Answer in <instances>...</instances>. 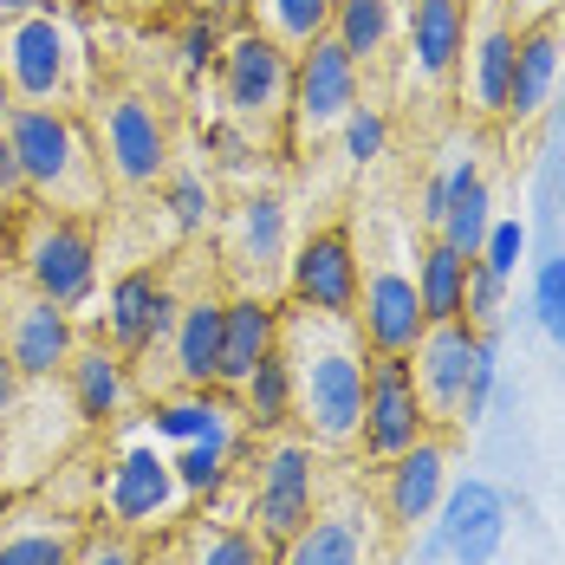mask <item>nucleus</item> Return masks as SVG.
I'll list each match as a JSON object with an SVG mask.
<instances>
[{"label":"nucleus","instance_id":"4c0bfd02","mask_svg":"<svg viewBox=\"0 0 565 565\" xmlns=\"http://www.w3.org/2000/svg\"><path fill=\"white\" fill-rule=\"evenodd\" d=\"M215 58H222V26L195 13V20L182 26V72H189V78H202V72L215 65Z\"/></svg>","mask_w":565,"mask_h":565},{"label":"nucleus","instance_id":"c9c22d12","mask_svg":"<svg viewBox=\"0 0 565 565\" xmlns=\"http://www.w3.org/2000/svg\"><path fill=\"white\" fill-rule=\"evenodd\" d=\"M222 455H227V443H189V449L175 455V481L195 488V494H209L222 481Z\"/></svg>","mask_w":565,"mask_h":565},{"label":"nucleus","instance_id":"ea45409f","mask_svg":"<svg viewBox=\"0 0 565 565\" xmlns=\"http://www.w3.org/2000/svg\"><path fill=\"white\" fill-rule=\"evenodd\" d=\"M170 215L182 227L209 222V189H202V175H170Z\"/></svg>","mask_w":565,"mask_h":565},{"label":"nucleus","instance_id":"5701e85b","mask_svg":"<svg viewBox=\"0 0 565 565\" xmlns=\"http://www.w3.org/2000/svg\"><path fill=\"white\" fill-rule=\"evenodd\" d=\"M488 175H481V163L468 157V163H455L449 175H443V222H436V234L449 241L455 254H468V260H481V241H488Z\"/></svg>","mask_w":565,"mask_h":565},{"label":"nucleus","instance_id":"7ed1b4c3","mask_svg":"<svg viewBox=\"0 0 565 565\" xmlns=\"http://www.w3.org/2000/svg\"><path fill=\"white\" fill-rule=\"evenodd\" d=\"M0 85L13 105L72 111L85 98V40L58 20V7L13 13L0 26Z\"/></svg>","mask_w":565,"mask_h":565},{"label":"nucleus","instance_id":"f03ea898","mask_svg":"<svg viewBox=\"0 0 565 565\" xmlns=\"http://www.w3.org/2000/svg\"><path fill=\"white\" fill-rule=\"evenodd\" d=\"M0 137L13 150L20 189L40 195L58 215H92L105 202V157L92 143V130L72 111H40V105H7Z\"/></svg>","mask_w":565,"mask_h":565},{"label":"nucleus","instance_id":"49530a36","mask_svg":"<svg viewBox=\"0 0 565 565\" xmlns=\"http://www.w3.org/2000/svg\"><path fill=\"white\" fill-rule=\"evenodd\" d=\"M40 7H53V0H0V13L13 20V13H40Z\"/></svg>","mask_w":565,"mask_h":565},{"label":"nucleus","instance_id":"a878e982","mask_svg":"<svg viewBox=\"0 0 565 565\" xmlns=\"http://www.w3.org/2000/svg\"><path fill=\"white\" fill-rule=\"evenodd\" d=\"M254 33H267L286 53H306L319 33H332V0H247Z\"/></svg>","mask_w":565,"mask_h":565},{"label":"nucleus","instance_id":"9b49d317","mask_svg":"<svg viewBox=\"0 0 565 565\" xmlns=\"http://www.w3.org/2000/svg\"><path fill=\"white\" fill-rule=\"evenodd\" d=\"M423 436H429V409L416 396V364L409 358H371V371H364V429H358L364 455L391 461Z\"/></svg>","mask_w":565,"mask_h":565},{"label":"nucleus","instance_id":"39448f33","mask_svg":"<svg viewBox=\"0 0 565 565\" xmlns=\"http://www.w3.org/2000/svg\"><path fill=\"white\" fill-rule=\"evenodd\" d=\"M215 72H222V105L241 130L286 137V105H292V53L286 46H274L267 33L247 26V33L222 40Z\"/></svg>","mask_w":565,"mask_h":565},{"label":"nucleus","instance_id":"58836bf2","mask_svg":"<svg viewBox=\"0 0 565 565\" xmlns=\"http://www.w3.org/2000/svg\"><path fill=\"white\" fill-rule=\"evenodd\" d=\"M520 247H526V227H520V222L488 227V241H481V267H494V274L508 280V274H513V260H520Z\"/></svg>","mask_w":565,"mask_h":565},{"label":"nucleus","instance_id":"f8f14e48","mask_svg":"<svg viewBox=\"0 0 565 565\" xmlns=\"http://www.w3.org/2000/svg\"><path fill=\"white\" fill-rule=\"evenodd\" d=\"M553 85H559V13H540L520 26V46H513V78H508V105H501V130L526 137L540 130V117L553 105Z\"/></svg>","mask_w":565,"mask_h":565},{"label":"nucleus","instance_id":"412c9836","mask_svg":"<svg viewBox=\"0 0 565 565\" xmlns=\"http://www.w3.org/2000/svg\"><path fill=\"white\" fill-rule=\"evenodd\" d=\"M175 461H163L157 449H130L117 461L111 475V513L124 526H150V520H163L175 508Z\"/></svg>","mask_w":565,"mask_h":565},{"label":"nucleus","instance_id":"f704fd0d","mask_svg":"<svg viewBox=\"0 0 565 565\" xmlns=\"http://www.w3.org/2000/svg\"><path fill=\"white\" fill-rule=\"evenodd\" d=\"M488 396H494V332H481V351H475V364H468V391H461V429L468 423H481V409H488Z\"/></svg>","mask_w":565,"mask_h":565},{"label":"nucleus","instance_id":"bb28decb","mask_svg":"<svg viewBox=\"0 0 565 565\" xmlns=\"http://www.w3.org/2000/svg\"><path fill=\"white\" fill-rule=\"evenodd\" d=\"M391 33H396L391 0H332V40L358 58V72L391 53Z\"/></svg>","mask_w":565,"mask_h":565},{"label":"nucleus","instance_id":"37998d69","mask_svg":"<svg viewBox=\"0 0 565 565\" xmlns=\"http://www.w3.org/2000/svg\"><path fill=\"white\" fill-rule=\"evenodd\" d=\"M241 7H247V0H195V13H202V20H215V26H222V20H234Z\"/></svg>","mask_w":565,"mask_h":565},{"label":"nucleus","instance_id":"cd10ccee","mask_svg":"<svg viewBox=\"0 0 565 565\" xmlns=\"http://www.w3.org/2000/svg\"><path fill=\"white\" fill-rule=\"evenodd\" d=\"M65 364H72V396H78V416H92V423L117 416V403H124V358H117V351H105V344H85V351H72Z\"/></svg>","mask_w":565,"mask_h":565},{"label":"nucleus","instance_id":"ddd939ff","mask_svg":"<svg viewBox=\"0 0 565 565\" xmlns=\"http://www.w3.org/2000/svg\"><path fill=\"white\" fill-rule=\"evenodd\" d=\"M481 351V332L468 319H449V326H429L423 344L409 351L416 364V396L429 409V423H455L461 416V391H468V364Z\"/></svg>","mask_w":565,"mask_h":565},{"label":"nucleus","instance_id":"a19ab883","mask_svg":"<svg viewBox=\"0 0 565 565\" xmlns=\"http://www.w3.org/2000/svg\"><path fill=\"white\" fill-rule=\"evenodd\" d=\"M202 565H260V546H254L247 533H222V540L202 553Z\"/></svg>","mask_w":565,"mask_h":565},{"label":"nucleus","instance_id":"6ab92c4d","mask_svg":"<svg viewBox=\"0 0 565 565\" xmlns=\"http://www.w3.org/2000/svg\"><path fill=\"white\" fill-rule=\"evenodd\" d=\"M409 65L423 85L455 92V58H461V0H409Z\"/></svg>","mask_w":565,"mask_h":565},{"label":"nucleus","instance_id":"20e7f679","mask_svg":"<svg viewBox=\"0 0 565 565\" xmlns=\"http://www.w3.org/2000/svg\"><path fill=\"white\" fill-rule=\"evenodd\" d=\"M520 46V0H461V58H455V98L475 124H501Z\"/></svg>","mask_w":565,"mask_h":565},{"label":"nucleus","instance_id":"de8ad7c7","mask_svg":"<svg viewBox=\"0 0 565 565\" xmlns=\"http://www.w3.org/2000/svg\"><path fill=\"white\" fill-rule=\"evenodd\" d=\"M78 7H85V13H124L130 0H78Z\"/></svg>","mask_w":565,"mask_h":565},{"label":"nucleus","instance_id":"b1692460","mask_svg":"<svg viewBox=\"0 0 565 565\" xmlns=\"http://www.w3.org/2000/svg\"><path fill=\"white\" fill-rule=\"evenodd\" d=\"M468 254H455L443 234H429L423 241V254H416V292H423V319L429 326H449L468 312Z\"/></svg>","mask_w":565,"mask_h":565},{"label":"nucleus","instance_id":"c85d7f7f","mask_svg":"<svg viewBox=\"0 0 565 565\" xmlns=\"http://www.w3.org/2000/svg\"><path fill=\"white\" fill-rule=\"evenodd\" d=\"M280 565H364V540H358L351 520H306L286 540Z\"/></svg>","mask_w":565,"mask_h":565},{"label":"nucleus","instance_id":"c03bdc74","mask_svg":"<svg viewBox=\"0 0 565 565\" xmlns=\"http://www.w3.org/2000/svg\"><path fill=\"white\" fill-rule=\"evenodd\" d=\"M20 189V170H13V150H7V137H0V195H13Z\"/></svg>","mask_w":565,"mask_h":565},{"label":"nucleus","instance_id":"7c9ffc66","mask_svg":"<svg viewBox=\"0 0 565 565\" xmlns=\"http://www.w3.org/2000/svg\"><path fill=\"white\" fill-rule=\"evenodd\" d=\"M227 409L215 396H189V403H163L157 409V429L175 436V443H227Z\"/></svg>","mask_w":565,"mask_h":565},{"label":"nucleus","instance_id":"0eeeda50","mask_svg":"<svg viewBox=\"0 0 565 565\" xmlns=\"http://www.w3.org/2000/svg\"><path fill=\"white\" fill-rule=\"evenodd\" d=\"M92 130H98L92 143H98L105 175H111L117 189H150V182L170 175V130H163V117H157L150 98L105 92L92 105Z\"/></svg>","mask_w":565,"mask_h":565},{"label":"nucleus","instance_id":"2eb2a0df","mask_svg":"<svg viewBox=\"0 0 565 565\" xmlns=\"http://www.w3.org/2000/svg\"><path fill=\"white\" fill-rule=\"evenodd\" d=\"M105 332H111V351L117 358H143L150 344L175 332V299L170 286L157 280L150 267H137V274H124L111 286V299H105Z\"/></svg>","mask_w":565,"mask_h":565},{"label":"nucleus","instance_id":"dca6fc26","mask_svg":"<svg viewBox=\"0 0 565 565\" xmlns=\"http://www.w3.org/2000/svg\"><path fill=\"white\" fill-rule=\"evenodd\" d=\"M254 513H260V533L267 540H292L312 520V449L306 443H280V449L260 461Z\"/></svg>","mask_w":565,"mask_h":565},{"label":"nucleus","instance_id":"1a4fd4ad","mask_svg":"<svg viewBox=\"0 0 565 565\" xmlns=\"http://www.w3.org/2000/svg\"><path fill=\"white\" fill-rule=\"evenodd\" d=\"M358 286H364V267H358V241L351 227H319L292 247L286 260V292L292 306L306 312H332V319H351L358 312Z\"/></svg>","mask_w":565,"mask_h":565},{"label":"nucleus","instance_id":"2f4dec72","mask_svg":"<svg viewBox=\"0 0 565 565\" xmlns=\"http://www.w3.org/2000/svg\"><path fill=\"white\" fill-rule=\"evenodd\" d=\"M533 312H540L546 339L565 351V254L540 260V280H533Z\"/></svg>","mask_w":565,"mask_h":565},{"label":"nucleus","instance_id":"4468645a","mask_svg":"<svg viewBox=\"0 0 565 565\" xmlns=\"http://www.w3.org/2000/svg\"><path fill=\"white\" fill-rule=\"evenodd\" d=\"M227 267L247 280V292H274L286 267V202L280 195H247L227 222Z\"/></svg>","mask_w":565,"mask_h":565},{"label":"nucleus","instance_id":"a211bd4d","mask_svg":"<svg viewBox=\"0 0 565 565\" xmlns=\"http://www.w3.org/2000/svg\"><path fill=\"white\" fill-rule=\"evenodd\" d=\"M508 540V501L501 488L488 481H461L449 494V513H443V546H449L461 565H488Z\"/></svg>","mask_w":565,"mask_h":565},{"label":"nucleus","instance_id":"8fccbe9b","mask_svg":"<svg viewBox=\"0 0 565 565\" xmlns=\"http://www.w3.org/2000/svg\"><path fill=\"white\" fill-rule=\"evenodd\" d=\"M0 92H7V85H0Z\"/></svg>","mask_w":565,"mask_h":565},{"label":"nucleus","instance_id":"e433bc0d","mask_svg":"<svg viewBox=\"0 0 565 565\" xmlns=\"http://www.w3.org/2000/svg\"><path fill=\"white\" fill-rule=\"evenodd\" d=\"M339 130H344V157H351L358 170H364V163L384 150V111H364V105H351V117H344Z\"/></svg>","mask_w":565,"mask_h":565},{"label":"nucleus","instance_id":"72a5a7b5","mask_svg":"<svg viewBox=\"0 0 565 565\" xmlns=\"http://www.w3.org/2000/svg\"><path fill=\"white\" fill-rule=\"evenodd\" d=\"M501 274H494V267H481V260H475V267H468V312H461V319H468V326H475V332H494V319H501Z\"/></svg>","mask_w":565,"mask_h":565},{"label":"nucleus","instance_id":"aec40b11","mask_svg":"<svg viewBox=\"0 0 565 565\" xmlns=\"http://www.w3.org/2000/svg\"><path fill=\"white\" fill-rule=\"evenodd\" d=\"M7 358H13L20 377H53L58 364L72 358V319H65V306L26 299L13 312V326H7Z\"/></svg>","mask_w":565,"mask_h":565},{"label":"nucleus","instance_id":"393cba45","mask_svg":"<svg viewBox=\"0 0 565 565\" xmlns=\"http://www.w3.org/2000/svg\"><path fill=\"white\" fill-rule=\"evenodd\" d=\"M215 364H222V299H195L175 312V377L189 391H209L215 384Z\"/></svg>","mask_w":565,"mask_h":565},{"label":"nucleus","instance_id":"f3484780","mask_svg":"<svg viewBox=\"0 0 565 565\" xmlns=\"http://www.w3.org/2000/svg\"><path fill=\"white\" fill-rule=\"evenodd\" d=\"M280 344V306L267 292H241L222 306V364H215V384L241 391L247 371Z\"/></svg>","mask_w":565,"mask_h":565},{"label":"nucleus","instance_id":"423d86ee","mask_svg":"<svg viewBox=\"0 0 565 565\" xmlns=\"http://www.w3.org/2000/svg\"><path fill=\"white\" fill-rule=\"evenodd\" d=\"M358 85H364V72H358V58L344 53L332 33H319L306 53H292V105H286V143L306 157V150H319L332 130H339L351 105H358Z\"/></svg>","mask_w":565,"mask_h":565},{"label":"nucleus","instance_id":"79ce46f5","mask_svg":"<svg viewBox=\"0 0 565 565\" xmlns=\"http://www.w3.org/2000/svg\"><path fill=\"white\" fill-rule=\"evenodd\" d=\"M72 565H137V553H130L124 540H92V546H85Z\"/></svg>","mask_w":565,"mask_h":565},{"label":"nucleus","instance_id":"c756f323","mask_svg":"<svg viewBox=\"0 0 565 565\" xmlns=\"http://www.w3.org/2000/svg\"><path fill=\"white\" fill-rule=\"evenodd\" d=\"M241 396H247V416H254L260 429H280L286 416H292V364H286L280 344H274V351H267V358L247 371Z\"/></svg>","mask_w":565,"mask_h":565},{"label":"nucleus","instance_id":"9d476101","mask_svg":"<svg viewBox=\"0 0 565 565\" xmlns=\"http://www.w3.org/2000/svg\"><path fill=\"white\" fill-rule=\"evenodd\" d=\"M351 326L364 332V351H371V358H409V351L423 344V332H429L416 274H403L396 260H371V274L358 286Z\"/></svg>","mask_w":565,"mask_h":565},{"label":"nucleus","instance_id":"473e14b6","mask_svg":"<svg viewBox=\"0 0 565 565\" xmlns=\"http://www.w3.org/2000/svg\"><path fill=\"white\" fill-rule=\"evenodd\" d=\"M0 565H72L65 533H13L0 540Z\"/></svg>","mask_w":565,"mask_h":565},{"label":"nucleus","instance_id":"4be33fe9","mask_svg":"<svg viewBox=\"0 0 565 565\" xmlns=\"http://www.w3.org/2000/svg\"><path fill=\"white\" fill-rule=\"evenodd\" d=\"M443 475H449V443H436V436H423V443H409L403 455H391L384 501H391L396 526H416L423 513L443 501Z\"/></svg>","mask_w":565,"mask_h":565},{"label":"nucleus","instance_id":"09e8293b","mask_svg":"<svg viewBox=\"0 0 565 565\" xmlns=\"http://www.w3.org/2000/svg\"><path fill=\"white\" fill-rule=\"evenodd\" d=\"M130 7H163V0H130Z\"/></svg>","mask_w":565,"mask_h":565},{"label":"nucleus","instance_id":"6e6552de","mask_svg":"<svg viewBox=\"0 0 565 565\" xmlns=\"http://www.w3.org/2000/svg\"><path fill=\"white\" fill-rule=\"evenodd\" d=\"M20 260H26V280H33L40 299H53V306H85V299H92L98 241H92V227L78 222V215H46V222H33Z\"/></svg>","mask_w":565,"mask_h":565},{"label":"nucleus","instance_id":"a18cd8bd","mask_svg":"<svg viewBox=\"0 0 565 565\" xmlns=\"http://www.w3.org/2000/svg\"><path fill=\"white\" fill-rule=\"evenodd\" d=\"M13 391H20V371H13V358H0V409L13 403Z\"/></svg>","mask_w":565,"mask_h":565},{"label":"nucleus","instance_id":"f257e3e1","mask_svg":"<svg viewBox=\"0 0 565 565\" xmlns=\"http://www.w3.org/2000/svg\"><path fill=\"white\" fill-rule=\"evenodd\" d=\"M280 351L292 364V403L312 429L319 449H351L364 429V332H351V319L332 312H306L286 326L280 319Z\"/></svg>","mask_w":565,"mask_h":565}]
</instances>
